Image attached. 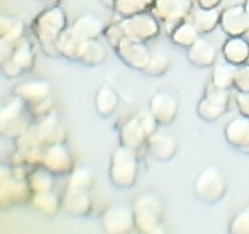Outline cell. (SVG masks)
Masks as SVG:
<instances>
[{"label":"cell","mask_w":249,"mask_h":234,"mask_svg":"<svg viewBox=\"0 0 249 234\" xmlns=\"http://www.w3.org/2000/svg\"><path fill=\"white\" fill-rule=\"evenodd\" d=\"M226 136L232 145L249 153V117H237L231 121L226 129Z\"/></svg>","instance_id":"obj_2"},{"label":"cell","mask_w":249,"mask_h":234,"mask_svg":"<svg viewBox=\"0 0 249 234\" xmlns=\"http://www.w3.org/2000/svg\"><path fill=\"white\" fill-rule=\"evenodd\" d=\"M247 11L249 12V0H248V2H247Z\"/></svg>","instance_id":"obj_9"},{"label":"cell","mask_w":249,"mask_h":234,"mask_svg":"<svg viewBox=\"0 0 249 234\" xmlns=\"http://www.w3.org/2000/svg\"><path fill=\"white\" fill-rule=\"evenodd\" d=\"M235 84L240 89V92H249V66H245L237 70Z\"/></svg>","instance_id":"obj_6"},{"label":"cell","mask_w":249,"mask_h":234,"mask_svg":"<svg viewBox=\"0 0 249 234\" xmlns=\"http://www.w3.org/2000/svg\"><path fill=\"white\" fill-rule=\"evenodd\" d=\"M238 106L245 116L249 117V92H240L237 98Z\"/></svg>","instance_id":"obj_7"},{"label":"cell","mask_w":249,"mask_h":234,"mask_svg":"<svg viewBox=\"0 0 249 234\" xmlns=\"http://www.w3.org/2000/svg\"><path fill=\"white\" fill-rule=\"evenodd\" d=\"M226 183L218 168L209 167L199 175L196 183V192L206 201H216L224 196Z\"/></svg>","instance_id":"obj_1"},{"label":"cell","mask_w":249,"mask_h":234,"mask_svg":"<svg viewBox=\"0 0 249 234\" xmlns=\"http://www.w3.org/2000/svg\"><path fill=\"white\" fill-rule=\"evenodd\" d=\"M246 37H247V38H249V29H248L247 33H246Z\"/></svg>","instance_id":"obj_10"},{"label":"cell","mask_w":249,"mask_h":234,"mask_svg":"<svg viewBox=\"0 0 249 234\" xmlns=\"http://www.w3.org/2000/svg\"><path fill=\"white\" fill-rule=\"evenodd\" d=\"M228 20L225 31L233 37L246 36L249 29V12L247 10L240 9L238 11H233Z\"/></svg>","instance_id":"obj_4"},{"label":"cell","mask_w":249,"mask_h":234,"mask_svg":"<svg viewBox=\"0 0 249 234\" xmlns=\"http://www.w3.org/2000/svg\"><path fill=\"white\" fill-rule=\"evenodd\" d=\"M191 53H192V51H191ZM203 55L206 56V58H208L211 61L215 60V50H214V46H212L211 44H208V46L206 48V50L203 51ZM194 56L196 58H194V60H191V61H192V62H196V61L198 60V58H201V56H202V53H199V54L198 53H194ZM194 56L191 55L190 58H194Z\"/></svg>","instance_id":"obj_8"},{"label":"cell","mask_w":249,"mask_h":234,"mask_svg":"<svg viewBox=\"0 0 249 234\" xmlns=\"http://www.w3.org/2000/svg\"><path fill=\"white\" fill-rule=\"evenodd\" d=\"M232 233L238 234H249V209H245L241 211L231 222V229Z\"/></svg>","instance_id":"obj_5"},{"label":"cell","mask_w":249,"mask_h":234,"mask_svg":"<svg viewBox=\"0 0 249 234\" xmlns=\"http://www.w3.org/2000/svg\"><path fill=\"white\" fill-rule=\"evenodd\" d=\"M225 56L228 62L233 63V65L245 63L249 58L248 41L241 37L230 39L225 45Z\"/></svg>","instance_id":"obj_3"}]
</instances>
